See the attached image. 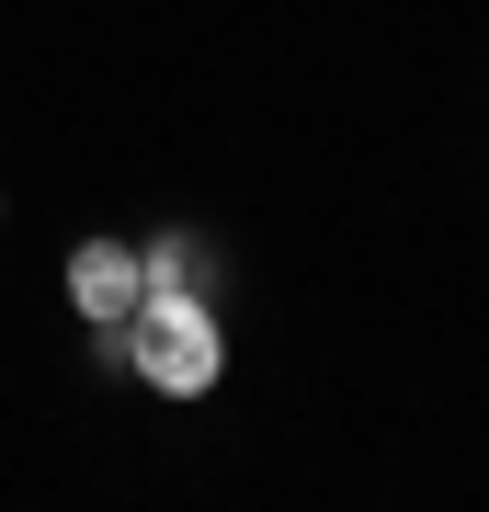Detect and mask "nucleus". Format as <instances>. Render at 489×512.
Here are the masks:
<instances>
[{
	"label": "nucleus",
	"mask_w": 489,
	"mask_h": 512,
	"mask_svg": "<svg viewBox=\"0 0 489 512\" xmlns=\"http://www.w3.org/2000/svg\"><path fill=\"white\" fill-rule=\"evenodd\" d=\"M69 308L91 330H126L148 308V251H126V239H80V251H69Z\"/></svg>",
	"instance_id": "2"
},
{
	"label": "nucleus",
	"mask_w": 489,
	"mask_h": 512,
	"mask_svg": "<svg viewBox=\"0 0 489 512\" xmlns=\"http://www.w3.org/2000/svg\"><path fill=\"white\" fill-rule=\"evenodd\" d=\"M217 285H228V262H217V239H205V228L148 239V296H205V308H217Z\"/></svg>",
	"instance_id": "3"
},
{
	"label": "nucleus",
	"mask_w": 489,
	"mask_h": 512,
	"mask_svg": "<svg viewBox=\"0 0 489 512\" xmlns=\"http://www.w3.org/2000/svg\"><path fill=\"white\" fill-rule=\"evenodd\" d=\"M126 365L148 387H171V399L217 387V308H205V296H148V308L126 319Z\"/></svg>",
	"instance_id": "1"
},
{
	"label": "nucleus",
	"mask_w": 489,
	"mask_h": 512,
	"mask_svg": "<svg viewBox=\"0 0 489 512\" xmlns=\"http://www.w3.org/2000/svg\"><path fill=\"white\" fill-rule=\"evenodd\" d=\"M0 217H12V194H0Z\"/></svg>",
	"instance_id": "4"
}]
</instances>
